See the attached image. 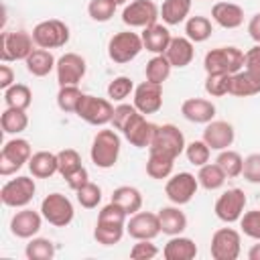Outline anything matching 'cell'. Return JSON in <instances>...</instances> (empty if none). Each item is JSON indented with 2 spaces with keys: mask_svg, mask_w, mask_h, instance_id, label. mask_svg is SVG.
Masks as SVG:
<instances>
[{
  "mask_svg": "<svg viewBox=\"0 0 260 260\" xmlns=\"http://www.w3.org/2000/svg\"><path fill=\"white\" fill-rule=\"evenodd\" d=\"M126 221H128V213L120 205L110 201L98 213V221H95V230H93L95 242L102 246L118 244L126 232Z\"/></svg>",
  "mask_w": 260,
  "mask_h": 260,
  "instance_id": "obj_1",
  "label": "cell"
},
{
  "mask_svg": "<svg viewBox=\"0 0 260 260\" xmlns=\"http://www.w3.org/2000/svg\"><path fill=\"white\" fill-rule=\"evenodd\" d=\"M120 148H122V140L116 130H106V128L98 130L89 148L91 162L98 169H112L118 162Z\"/></svg>",
  "mask_w": 260,
  "mask_h": 260,
  "instance_id": "obj_2",
  "label": "cell"
},
{
  "mask_svg": "<svg viewBox=\"0 0 260 260\" xmlns=\"http://www.w3.org/2000/svg\"><path fill=\"white\" fill-rule=\"evenodd\" d=\"M203 69L205 73H238L240 69H244V51L228 45V47H215L211 51H207L205 59H203Z\"/></svg>",
  "mask_w": 260,
  "mask_h": 260,
  "instance_id": "obj_3",
  "label": "cell"
},
{
  "mask_svg": "<svg viewBox=\"0 0 260 260\" xmlns=\"http://www.w3.org/2000/svg\"><path fill=\"white\" fill-rule=\"evenodd\" d=\"M142 49H144L142 37L132 30H120V32L112 35L108 41V57L120 65L136 59Z\"/></svg>",
  "mask_w": 260,
  "mask_h": 260,
  "instance_id": "obj_4",
  "label": "cell"
},
{
  "mask_svg": "<svg viewBox=\"0 0 260 260\" xmlns=\"http://www.w3.org/2000/svg\"><path fill=\"white\" fill-rule=\"evenodd\" d=\"M32 156V148L30 142L24 138H10L8 142H4L2 150H0V175L2 177H10L16 171H20L24 167V162H28Z\"/></svg>",
  "mask_w": 260,
  "mask_h": 260,
  "instance_id": "obj_5",
  "label": "cell"
},
{
  "mask_svg": "<svg viewBox=\"0 0 260 260\" xmlns=\"http://www.w3.org/2000/svg\"><path fill=\"white\" fill-rule=\"evenodd\" d=\"M32 41L41 49H59L65 47L69 41V26L59 18H47L35 24L32 28Z\"/></svg>",
  "mask_w": 260,
  "mask_h": 260,
  "instance_id": "obj_6",
  "label": "cell"
},
{
  "mask_svg": "<svg viewBox=\"0 0 260 260\" xmlns=\"http://www.w3.org/2000/svg\"><path fill=\"white\" fill-rule=\"evenodd\" d=\"M32 35L26 30H4L2 32V47H0V59L2 63L10 61H26V57L35 51Z\"/></svg>",
  "mask_w": 260,
  "mask_h": 260,
  "instance_id": "obj_7",
  "label": "cell"
},
{
  "mask_svg": "<svg viewBox=\"0 0 260 260\" xmlns=\"http://www.w3.org/2000/svg\"><path fill=\"white\" fill-rule=\"evenodd\" d=\"M37 193V185H35V179L26 177V175H20L16 179H10L2 185L0 189V199L6 207H14V209H20V207H26L32 197Z\"/></svg>",
  "mask_w": 260,
  "mask_h": 260,
  "instance_id": "obj_8",
  "label": "cell"
},
{
  "mask_svg": "<svg viewBox=\"0 0 260 260\" xmlns=\"http://www.w3.org/2000/svg\"><path fill=\"white\" fill-rule=\"evenodd\" d=\"M41 213L45 217V221H49L55 228H65L73 221L75 209L69 197H65L63 193H49L43 201H41Z\"/></svg>",
  "mask_w": 260,
  "mask_h": 260,
  "instance_id": "obj_9",
  "label": "cell"
},
{
  "mask_svg": "<svg viewBox=\"0 0 260 260\" xmlns=\"http://www.w3.org/2000/svg\"><path fill=\"white\" fill-rule=\"evenodd\" d=\"M185 146H187L185 136L175 124H160V126H156V132L152 136L148 150L162 152L171 158H177L181 152H185Z\"/></svg>",
  "mask_w": 260,
  "mask_h": 260,
  "instance_id": "obj_10",
  "label": "cell"
},
{
  "mask_svg": "<svg viewBox=\"0 0 260 260\" xmlns=\"http://www.w3.org/2000/svg\"><path fill=\"white\" fill-rule=\"evenodd\" d=\"M75 114H77V118H81L83 122H87L91 126H106V124L112 122L114 106L106 98H98V95L85 93Z\"/></svg>",
  "mask_w": 260,
  "mask_h": 260,
  "instance_id": "obj_11",
  "label": "cell"
},
{
  "mask_svg": "<svg viewBox=\"0 0 260 260\" xmlns=\"http://www.w3.org/2000/svg\"><path fill=\"white\" fill-rule=\"evenodd\" d=\"M209 252L213 260H236L242 252L240 232L234 228H219L211 236Z\"/></svg>",
  "mask_w": 260,
  "mask_h": 260,
  "instance_id": "obj_12",
  "label": "cell"
},
{
  "mask_svg": "<svg viewBox=\"0 0 260 260\" xmlns=\"http://www.w3.org/2000/svg\"><path fill=\"white\" fill-rule=\"evenodd\" d=\"M160 18V8L152 0H132L122 10V22L130 28H146Z\"/></svg>",
  "mask_w": 260,
  "mask_h": 260,
  "instance_id": "obj_13",
  "label": "cell"
},
{
  "mask_svg": "<svg viewBox=\"0 0 260 260\" xmlns=\"http://www.w3.org/2000/svg\"><path fill=\"white\" fill-rule=\"evenodd\" d=\"M199 189V181L195 175L191 173H177V175H171L165 183V195L169 197L171 203L175 205H185L189 203L195 193Z\"/></svg>",
  "mask_w": 260,
  "mask_h": 260,
  "instance_id": "obj_14",
  "label": "cell"
},
{
  "mask_svg": "<svg viewBox=\"0 0 260 260\" xmlns=\"http://www.w3.org/2000/svg\"><path fill=\"white\" fill-rule=\"evenodd\" d=\"M246 201H248L246 193L242 189L234 187V189L223 191L217 197L213 211H215L217 219H221L225 223H234V221H240V217H242V213L246 209Z\"/></svg>",
  "mask_w": 260,
  "mask_h": 260,
  "instance_id": "obj_15",
  "label": "cell"
},
{
  "mask_svg": "<svg viewBox=\"0 0 260 260\" xmlns=\"http://www.w3.org/2000/svg\"><path fill=\"white\" fill-rule=\"evenodd\" d=\"M55 71H57V83H59V87L61 85H77L83 79L85 71H87V63L77 53H65V55H61L57 59Z\"/></svg>",
  "mask_w": 260,
  "mask_h": 260,
  "instance_id": "obj_16",
  "label": "cell"
},
{
  "mask_svg": "<svg viewBox=\"0 0 260 260\" xmlns=\"http://www.w3.org/2000/svg\"><path fill=\"white\" fill-rule=\"evenodd\" d=\"M126 232L134 240H154L160 234L158 213L152 211H136L126 221Z\"/></svg>",
  "mask_w": 260,
  "mask_h": 260,
  "instance_id": "obj_17",
  "label": "cell"
},
{
  "mask_svg": "<svg viewBox=\"0 0 260 260\" xmlns=\"http://www.w3.org/2000/svg\"><path fill=\"white\" fill-rule=\"evenodd\" d=\"M134 106L140 114H156L162 108V85L152 81H142L134 87Z\"/></svg>",
  "mask_w": 260,
  "mask_h": 260,
  "instance_id": "obj_18",
  "label": "cell"
},
{
  "mask_svg": "<svg viewBox=\"0 0 260 260\" xmlns=\"http://www.w3.org/2000/svg\"><path fill=\"white\" fill-rule=\"evenodd\" d=\"M43 219L45 217H43L41 211H35L30 207H20V211H16L10 219V232L16 238L30 240L39 234V230L43 225Z\"/></svg>",
  "mask_w": 260,
  "mask_h": 260,
  "instance_id": "obj_19",
  "label": "cell"
},
{
  "mask_svg": "<svg viewBox=\"0 0 260 260\" xmlns=\"http://www.w3.org/2000/svg\"><path fill=\"white\" fill-rule=\"evenodd\" d=\"M154 132H156V124L148 122L146 116L140 114V112H138V114L126 124V128L122 130L124 138H126L132 146H136V148H148L150 142H152Z\"/></svg>",
  "mask_w": 260,
  "mask_h": 260,
  "instance_id": "obj_20",
  "label": "cell"
},
{
  "mask_svg": "<svg viewBox=\"0 0 260 260\" xmlns=\"http://www.w3.org/2000/svg\"><path fill=\"white\" fill-rule=\"evenodd\" d=\"M236 138V130L230 122L225 120H211L205 124L203 130V140L207 142V146L211 150H225L234 144Z\"/></svg>",
  "mask_w": 260,
  "mask_h": 260,
  "instance_id": "obj_21",
  "label": "cell"
},
{
  "mask_svg": "<svg viewBox=\"0 0 260 260\" xmlns=\"http://www.w3.org/2000/svg\"><path fill=\"white\" fill-rule=\"evenodd\" d=\"M181 114L189 122L207 124L215 118V104L205 98H187L181 104Z\"/></svg>",
  "mask_w": 260,
  "mask_h": 260,
  "instance_id": "obj_22",
  "label": "cell"
},
{
  "mask_svg": "<svg viewBox=\"0 0 260 260\" xmlns=\"http://www.w3.org/2000/svg\"><path fill=\"white\" fill-rule=\"evenodd\" d=\"M142 45L148 53L152 55H165V51L169 49V43H171V30L167 28V24H160V22H154L146 28H142Z\"/></svg>",
  "mask_w": 260,
  "mask_h": 260,
  "instance_id": "obj_23",
  "label": "cell"
},
{
  "mask_svg": "<svg viewBox=\"0 0 260 260\" xmlns=\"http://www.w3.org/2000/svg\"><path fill=\"white\" fill-rule=\"evenodd\" d=\"M211 18L221 28H238L244 24V8L234 2H215L211 6Z\"/></svg>",
  "mask_w": 260,
  "mask_h": 260,
  "instance_id": "obj_24",
  "label": "cell"
},
{
  "mask_svg": "<svg viewBox=\"0 0 260 260\" xmlns=\"http://www.w3.org/2000/svg\"><path fill=\"white\" fill-rule=\"evenodd\" d=\"M256 93H260V75H256L248 69H240L238 73H234L230 77V95L250 98Z\"/></svg>",
  "mask_w": 260,
  "mask_h": 260,
  "instance_id": "obj_25",
  "label": "cell"
},
{
  "mask_svg": "<svg viewBox=\"0 0 260 260\" xmlns=\"http://www.w3.org/2000/svg\"><path fill=\"white\" fill-rule=\"evenodd\" d=\"M165 55H167V59L171 61L173 67H187L195 57L193 41H189L187 37H173Z\"/></svg>",
  "mask_w": 260,
  "mask_h": 260,
  "instance_id": "obj_26",
  "label": "cell"
},
{
  "mask_svg": "<svg viewBox=\"0 0 260 260\" xmlns=\"http://www.w3.org/2000/svg\"><path fill=\"white\" fill-rule=\"evenodd\" d=\"M28 171L35 179H49L55 173H59V158L55 152L39 150L28 160Z\"/></svg>",
  "mask_w": 260,
  "mask_h": 260,
  "instance_id": "obj_27",
  "label": "cell"
},
{
  "mask_svg": "<svg viewBox=\"0 0 260 260\" xmlns=\"http://www.w3.org/2000/svg\"><path fill=\"white\" fill-rule=\"evenodd\" d=\"M160 232L167 236H179L187 228V215L179 209V205H167L158 209Z\"/></svg>",
  "mask_w": 260,
  "mask_h": 260,
  "instance_id": "obj_28",
  "label": "cell"
},
{
  "mask_svg": "<svg viewBox=\"0 0 260 260\" xmlns=\"http://www.w3.org/2000/svg\"><path fill=\"white\" fill-rule=\"evenodd\" d=\"M162 256L167 260H193L197 256V244L185 236H171V240L162 248Z\"/></svg>",
  "mask_w": 260,
  "mask_h": 260,
  "instance_id": "obj_29",
  "label": "cell"
},
{
  "mask_svg": "<svg viewBox=\"0 0 260 260\" xmlns=\"http://www.w3.org/2000/svg\"><path fill=\"white\" fill-rule=\"evenodd\" d=\"M24 63H26V71L35 77H45L57 67V59L53 57V53L49 49H41V47H37L26 57Z\"/></svg>",
  "mask_w": 260,
  "mask_h": 260,
  "instance_id": "obj_30",
  "label": "cell"
},
{
  "mask_svg": "<svg viewBox=\"0 0 260 260\" xmlns=\"http://www.w3.org/2000/svg\"><path fill=\"white\" fill-rule=\"evenodd\" d=\"M193 0H165L160 6V18L167 26H175L187 20Z\"/></svg>",
  "mask_w": 260,
  "mask_h": 260,
  "instance_id": "obj_31",
  "label": "cell"
},
{
  "mask_svg": "<svg viewBox=\"0 0 260 260\" xmlns=\"http://www.w3.org/2000/svg\"><path fill=\"white\" fill-rule=\"evenodd\" d=\"M112 201L116 205H120L128 215L140 211L142 207V193L136 189V187H130V185H122V187H116L114 193H112Z\"/></svg>",
  "mask_w": 260,
  "mask_h": 260,
  "instance_id": "obj_32",
  "label": "cell"
},
{
  "mask_svg": "<svg viewBox=\"0 0 260 260\" xmlns=\"http://www.w3.org/2000/svg\"><path fill=\"white\" fill-rule=\"evenodd\" d=\"M173 167H175V158L162 154V152H154L148 150V160H146V175L150 179H169L173 175Z\"/></svg>",
  "mask_w": 260,
  "mask_h": 260,
  "instance_id": "obj_33",
  "label": "cell"
},
{
  "mask_svg": "<svg viewBox=\"0 0 260 260\" xmlns=\"http://www.w3.org/2000/svg\"><path fill=\"white\" fill-rule=\"evenodd\" d=\"M213 32V24L207 16H201V14H195V16H189L185 20V37L193 43H203L211 37Z\"/></svg>",
  "mask_w": 260,
  "mask_h": 260,
  "instance_id": "obj_34",
  "label": "cell"
},
{
  "mask_svg": "<svg viewBox=\"0 0 260 260\" xmlns=\"http://www.w3.org/2000/svg\"><path fill=\"white\" fill-rule=\"evenodd\" d=\"M228 175L223 173V169L217 165V162H205L203 167H199V173H197V181L203 189L207 191H215L219 187H223Z\"/></svg>",
  "mask_w": 260,
  "mask_h": 260,
  "instance_id": "obj_35",
  "label": "cell"
},
{
  "mask_svg": "<svg viewBox=\"0 0 260 260\" xmlns=\"http://www.w3.org/2000/svg\"><path fill=\"white\" fill-rule=\"evenodd\" d=\"M0 126L4 134H20L26 130L28 126V116L26 110H18V108H6L0 116Z\"/></svg>",
  "mask_w": 260,
  "mask_h": 260,
  "instance_id": "obj_36",
  "label": "cell"
},
{
  "mask_svg": "<svg viewBox=\"0 0 260 260\" xmlns=\"http://www.w3.org/2000/svg\"><path fill=\"white\" fill-rule=\"evenodd\" d=\"M171 69H173V65H171V61L167 59V55H154V57L146 63V67H144L146 81H152V83H160V85H162V83L169 79Z\"/></svg>",
  "mask_w": 260,
  "mask_h": 260,
  "instance_id": "obj_37",
  "label": "cell"
},
{
  "mask_svg": "<svg viewBox=\"0 0 260 260\" xmlns=\"http://www.w3.org/2000/svg\"><path fill=\"white\" fill-rule=\"evenodd\" d=\"M4 104L6 108H18V110H28L32 104V91L24 83H14L8 89H4Z\"/></svg>",
  "mask_w": 260,
  "mask_h": 260,
  "instance_id": "obj_38",
  "label": "cell"
},
{
  "mask_svg": "<svg viewBox=\"0 0 260 260\" xmlns=\"http://www.w3.org/2000/svg\"><path fill=\"white\" fill-rule=\"evenodd\" d=\"M83 91L77 85H61L57 91V106L61 112H77L81 100H83Z\"/></svg>",
  "mask_w": 260,
  "mask_h": 260,
  "instance_id": "obj_39",
  "label": "cell"
},
{
  "mask_svg": "<svg viewBox=\"0 0 260 260\" xmlns=\"http://www.w3.org/2000/svg\"><path fill=\"white\" fill-rule=\"evenodd\" d=\"M24 256L28 260H51L55 256V244L49 238H30L24 248Z\"/></svg>",
  "mask_w": 260,
  "mask_h": 260,
  "instance_id": "obj_40",
  "label": "cell"
},
{
  "mask_svg": "<svg viewBox=\"0 0 260 260\" xmlns=\"http://www.w3.org/2000/svg\"><path fill=\"white\" fill-rule=\"evenodd\" d=\"M215 162L223 169V173H225L230 179H234V177H240V175H242L244 158H242V154H240V152H236V150H230V148L219 150V154H217Z\"/></svg>",
  "mask_w": 260,
  "mask_h": 260,
  "instance_id": "obj_41",
  "label": "cell"
},
{
  "mask_svg": "<svg viewBox=\"0 0 260 260\" xmlns=\"http://www.w3.org/2000/svg\"><path fill=\"white\" fill-rule=\"evenodd\" d=\"M230 73H207L205 77V91L211 98H221L230 93Z\"/></svg>",
  "mask_w": 260,
  "mask_h": 260,
  "instance_id": "obj_42",
  "label": "cell"
},
{
  "mask_svg": "<svg viewBox=\"0 0 260 260\" xmlns=\"http://www.w3.org/2000/svg\"><path fill=\"white\" fill-rule=\"evenodd\" d=\"M57 158H59V175L63 179L83 167L81 165V156H79V152L75 148H63V150H59L57 152Z\"/></svg>",
  "mask_w": 260,
  "mask_h": 260,
  "instance_id": "obj_43",
  "label": "cell"
},
{
  "mask_svg": "<svg viewBox=\"0 0 260 260\" xmlns=\"http://www.w3.org/2000/svg\"><path fill=\"white\" fill-rule=\"evenodd\" d=\"M209 154H211V148L207 146V142L201 138V140H193L185 146V156L191 165L195 167H203L205 162H209Z\"/></svg>",
  "mask_w": 260,
  "mask_h": 260,
  "instance_id": "obj_44",
  "label": "cell"
},
{
  "mask_svg": "<svg viewBox=\"0 0 260 260\" xmlns=\"http://www.w3.org/2000/svg\"><path fill=\"white\" fill-rule=\"evenodd\" d=\"M116 2L114 0H89L87 4V14L95 22H108L114 12H116Z\"/></svg>",
  "mask_w": 260,
  "mask_h": 260,
  "instance_id": "obj_45",
  "label": "cell"
},
{
  "mask_svg": "<svg viewBox=\"0 0 260 260\" xmlns=\"http://www.w3.org/2000/svg\"><path fill=\"white\" fill-rule=\"evenodd\" d=\"M134 91V83L126 75H118L108 83V98L114 102H124Z\"/></svg>",
  "mask_w": 260,
  "mask_h": 260,
  "instance_id": "obj_46",
  "label": "cell"
},
{
  "mask_svg": "<svg viewBox=\"0 0 260 260\" xmlns=\"http://www.w3.org/2000/svg\"><path fill=\"white\" fill-rule=\"evenodd\" d=\"M75 195H77V203L85 209H93L102 201V189H100V185H95L91 181H87L81 189H77Z\"/></svg>",
  "mask_w": 260,
  "mask_h": 260,
  "instance_id": "obj_47",
  "label": "cell"
},
{
  "mask_svg": "<svg viewBox=\"0 0 260 260\" xmlns=\"http://www.w3.org/2000/svg\"><path fill=\"white\" fill-rule=\"evenodd\" d=\"M240 228H242L244 236H248L252 240H260V209H250V211L242 213Z\"/></svg>",
  "mask_w": 260,
  "mask_h": 260,
  "instance_id": "obj_48",
  "label": "cell"
},
{
  "mask_svg": "<svg viewBox=\"0 0 260 260\" xmlns=\"http://www.w3.org/2000/svg\"><path fill=\"white\" fill-rule=\"evenodd\" d=\"M136 114H138V110H136L134 104H118V106L114 108V116H112L114 128L122 132V130L126 128V124H128Z\"/></svg>",
  "mask_w": 260,
  "mask_h": 260,
  "instance_id": "obj_49",
  "label": "cell"
},
{
  "mask_svg": "<svg viewBox=\"0 0 260 260\" xmlns=\"http://www.w3.org/2000/svg\"><path fill=\"white\" fill-rule=\"evenodd\" d=\"M242 175L248 183L252 185H260V152H252L244 158V167H242Z\"/></svg>",
  "mask_w": 260,
  "mask_h": 260,
  "instance_id": "obj_50",
  "label": "cell"
},
{
  "mask_svg": "<svg viewBox=\"0 0 260 260\" xmlns=\"http://www.w3.org/2000/svg\"><path fill=\"white\" fill-rule=\"evenodd\" d=\"M158 254V248L152 244V240H136V244L130 248L132 260H152Z\"/></svg>",
  "mask_w": 260,
  "mask_h": 260,
  "instance_id": "obj_51",
  "label": "cell"
},
{
  "mask_svg": "<svg viewBox=\"0 0 260 260\" xmlns=\"http://www.w3.org/2000/svg\"><path fill=\"white\" fill-rule=\"evenodd\" d=\"M244 69L260 75V45L258 43L244 53Z\"/></svg>",
  "mask_w": 260,
  "mask_h": 260,
  "instance_id": "obj_52",
  "label": "cell"
},
{
  "mask_svg": "<svg viewBox=\"0 0 260 260\" xmlns=\"http://www.w3.org/2000/svg\"><path fill=\"white\" fill-rule=\"evenodd\" d=\"M87 181H89V173H87V169H85V167H81V169H77L75 173H71L69 177H65V183H67V185H69V189H73V191L81 189Z\"/></svg>",
  "mask_w": 260,
  "mask_h": 260,
  "instance_id": "obj_53",
  "label": "cell"
},
{
  "mask_svg": "<svg viewBox=\"0 0 260 260\" xmlns=\"http://www.w3.org/2000/svg\"><path fill=\"white\" fill-rule=\"evenodd\" d=\"M10 85H14V71H12L10 65L2 63V65H0V87H2V91H4V89H8Z\"/></svg>",
  "mask_w": 260,
  "mask_h": 260,
  "instance_id": "obj_54",
  "label": "cell"
},
{
  "mask_svg": "<svg viewBox=\"0 0 260 260\" xmlns=\"http://www.w3.org/2000/svg\"><path fill=\"white\" fill-rule=\"evenodd\" d=\"M248 35H250L252 41H256L260 45V12H256L250 18V22H248Z\"/></svg>",
  "mask_w": 260,
  "mask_h": 260,
  "instance_id": "obj_55",
  "label": "cell"
},
{
  "mask_svg": "<svg viewBox=\"0 0 260 260\" xmlns=\"http://www.w3.org/2000/svg\"><path fill=\"white\" fill-rule=\"evenodd\" d=\"M248 258H250V260H260V240H258V244H254V246L248 250Z\"/></svg>",
  "mask_w": 260,
  "mask_h": 260,
  "instance_id": "obj_56",
  "label": "cell"
},
{
  "mask_svg": "<svg viewBox=\"0 0 260 260\" xmlns=\"http://www.w3.org/2000/svg\"><path fill=\"white\" fill-rule=\"evenodd\" d=\"M114 2H116V4H126L128 0H114Z\"/></svg>",
  "mask_w": 260,
  "mask_h": 260,
  "instance_id": "obj_57",
  "label": "cell"
}]
</instances>
